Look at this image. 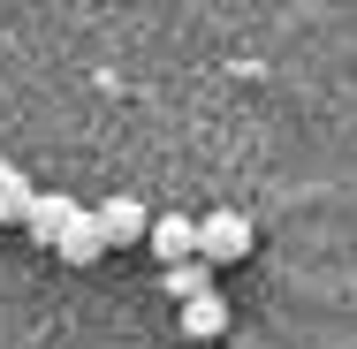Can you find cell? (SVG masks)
<instances>
[{
	"mask_svg": "<svg viewBox=\"0 0 357 349\" xmlns=\"http://www.w3.org/2000/svg\"><path fill=\"white\" fill-rule=\"evenodd\" d=\"M69 220H76V198H61V190H31V205H23V228H31L46 251H54V235H61Z\"/></svg>",
	"mask_w": 357,
	"mask_h": 349,
	"instance_id": "cell-5",
	"label": "cell"
},
{
	"mask_svg": "<svg viewBox=\"0 0 357 349\" xmlns=\"http://www.w3.org/2000/svg\"><path fill=\"white\" fill-rule=\"evenodd\" d=\"M198 258H213V266L251 258V220H243V212H206V220H198Z\"/></svg>",
	"mask_w": 357,
	"mask_h": 349,
	"instance_id": "cell-1",
	"label": "cell"
},
{
	"mask_svg": "<svg viewBox=\"0 0 357 349\" xmlns=\"http://www.w3.org/2000/svg\"><path fill=\"white\" fill-rule=\"evenodd\" d=\"M175 327H183L190 342H220V334H228V296H220V288H206V296L175 304Z\"/></svg>",
	"mask_w": 357,
	"mask_h": 349,
	"instance_id": "cell-4",
	"label": "cell"
},
{
	"mask_svg": "<svg viewBox=\"0 0 357 349\" xmlns=\"http://www.w3.org/2000/svg\"><path fill=\"white\" fill-rule=\"evenodd\" d=\"M91 212H99V228H107V243H137L144 228H152V212H144L137 198H99Z\"/></svg>",
	"mask_w": 357,
	"mask_h": 349,
	"instance_id": "cell-6",
	"label": "cell"
},
{
	"mask_svg": "<svg viewBox=\"0 0 357 349\" xmlns=\"http://www.w3.org/2000/svg\"><path fill=\"white\" fill-rule=\"evenodd\" d=\"M213 288V258H183V266H167V296L175 304H190V296H206Z\"/></svg>",
	"mask_w": 357,
	"mask_h": 349,
	"instance_id": "cell-7",
	"label": "cell"
},
{
	"mask_svg": "<svg viewBox=\"0 0 357 349\" xmlns=\"http://www.w3.org/2000/svg\"><path fill=\"white\" fill-rule=\"evenodd\" d=\"M107 251H114V243H107L99 212H84V205H76V220L61 228V235H54V258H61V266H99Z\"/></svg>",
	"mask_w": 357,
	"mask_h": 349,
	"instance_id": "cell-2",
	"label": "cell"
},
{
	"mask_svg": "<svg viewBox=\"0 0 357 349\" xmlns=\"http://www.w3.org/2000/svg\"><path fill=\"white\" fill-rule=\"evenodd\" d=\"M144 243H152V258H160V266H183V258H198V220L160 212V220L144 228Z\"/></svg>",
	"mask_w": 357,
	"mask_h": 349,
	"instance_id": "cell-3",
	"label": "cell"
},
{
	"mask_svg": "<svg viewBox=\"0 0 357 349\" xmlns=\"http://www.w3.org/2000/svg\"><path fill=\"white\" fill-rule=\"evenodd\" d=\"M23 205H31V175L0 160V228H15V220H23Z\"/></svg>",
	"mask_w": 357,
	"mask_h": 349,
	"instance_id": "cell-8",
	"label": "cell"
}]
</instances>
